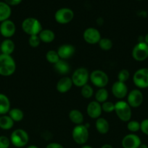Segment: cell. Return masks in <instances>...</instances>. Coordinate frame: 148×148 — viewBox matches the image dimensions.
Returning a JSON list of instances; mask_svg holds the SVG:
<instances>
[{
    "instance_id": "25",
    "label": "cell",
    "mask_w": 148,
    "mask_h": 148,
    "mask_svg": "<svg viewBox=\"0 0 148 148\" xmlns=\"http://www.w3.org/2000/svg\"><path fill=\"white\" fill-rule=\"evenodd\" d=\"M54 65H55V70L60 75H67L68 73H69L70 70H71V66H70L69 64L65 60L59 59V62H57Z\"/></svg>"
},
{
    "instance_id": "12",
    "label": "cell",
    "mask_w": 148,
    "mask_h": 148,
    "mask_svg": "<svg viewBox=\"0 0 148 148\" xmlns=\"http://www.w3.org/2000/svg\"><path fill=\"white\" fill-rule=\"evenodd\" d=\"M143 100V94L138 89L132 90L127 95V103L131 108H138L140 106Z\"/></svg>"
},
{
    "instance_id": "13",
    "label": "cell",
    "mask_w": 148,
    "mask_h": 148,
    "mask_svg": "<svg viewBox=\"0 0 148 148\" xmlns=\"http://www.w3.org/2000/svg\"><path fill=\"white\" fill-rule=\"evenodd\" d=\"M111 91L113 95L118 99H123L128 95L127 85L124 82L116 81L112 85Z\"/></svg>"
},
{
    "instance_id": "27",
    "label": "cell",
    "mask_w": 148,
    "mask_h": 148,
    "mask_svg": "<svg viewBox=\"0 0 148 148\" xmlns=\"http://www.w3.org/2000/svg\"><path fill=\"white\" fill-rule=\"evenodd\" d=\"M9 116L14 121V122H20V121H22L23 119L24 114H23V111L20 110V108H15L10 110V111H9Z\"/></svg>"
},
{
    "instance_id": "1",
    "label": "cell",
    "mask_w": 148,
    "mask_h": 148,
    "mask_svg": "<svg viewBox=\"0 0 148 148\" xmlns=\"http://www.w3.org/2000/svg\"><path fill=\"white\" fill-rule=\"evenodd\" d=\"M16 70V63L11 55L0 54V75L9 77L12 75Z\"/></svg>"
},
{
    "instance_id": "45",
    "label": "cell",
    "mask_w": 148,
    "mask_h": 148,
    "mask_svg": "<svg viewBox=\"0 0 148 148\" xmlns=\"http://www.w3.org/2000/svg\"><path fill=\"white\" fill-rule=\"evenodd\" d=\"M138 1H141V0H138Z\"/></svg>"
},
{
    "instance_id": "9",
    "label": "cell",
    "mask_w": 148,
    "mask_h": 148,
    "mask_svg": "<svg viewBox=\"0 0 148 148\" xmlns=\"http://www.w3.org/2000/svg\"><path fill=\"white\" fill-rule=\"evenodd\" d=\"M132 57L137 62H142L148 58V45L144 41L139 42L132 50Z\"/></svg>"
},
{
    "instance_id": "35",
    "label": "cell",
    "mask_w": 148,
    "mask_h": 148,
    "mask_svg": "<svg viewBox=\"0 0 148 148\" xmlns=\"http://www.w3.org/2000/svg\"><path fill=\"white\" fill-rule=\"evenodd\" d=\"M28 43L32 48H37L40 45L41 40L39 37V35L36 36H30L29 38Z\"/></svg>"
},
{
    "instance_id": "21",
    "label": "cell",
    "mask_w": 148,
    "mask_h": 148,
    "mask_svg": "<svg viewBox=\"0 0 148 148\" xmlns=\"http://www.w3.org/2000/svg\"><path fill=\"white\" fill-rule=\"evenodd\" d=\"M39 37L40 38L41 42L45 43H49L54 41L55 38V34L52 30L49 29H42L41 31L39 33Z\"/></svg>"
},
{
    "instance_id": "37",
    "label": "cell",
    "mask_w": 148,
    "mask_h": 148,
    "mask_svg": "<svg viewBox=\"0 0 148 148\" xmlns=\"http://www.w3.org/2000/svg\"><path fill=\"white\" fill-rule=\"evenodd\" d=\"M140 130L143 134L148 136V119H144L140 123Z\"/></svg>"
},
{
    "instance_id": "23",
    "label": "cell",
    "mask_w": 148,
    "mask_h": 148,
    "mask_svg": "<svg viewBox=\"0 0 148 148\" xmlns=\"http://www.w3.org/2000/svg\"><path fill=\"white\" fill-rule=\"evenodd\" d=\"M10 110V101L8 97L0 93V115H4Z\"/></svg>"
},
{
    "instance_id": "2",
    "label": "cell",
    "mask_w": 148,
    "mask_h": 148,
    "mask_svg": "<svg viewBox=\"0 0 148 148\" xmlns=\"http://www.w3.org/2000/svg\"><path fill=\"white\" fill-rule=\"evenodd\" d=\"M22 30L28 36L39 35L42 30V25L40 22L34 17H28L25 19L21 25Z\"/></svg>"
},
{
    "instance_id": "43",
    "label": "cell",
    "mask_w": 148,
    "mask_h": 148,
    "mask_svg": "<svg viewBox=\"0 0 148 148\" xmlns=\"http://www.w3.org/2000/svg\"><path fill=\"white\" fill-rule=\"evenodd\" d=\"M27 148H39V147L36 145H30V146H28Z\"/></svg>"
},
{
    "instance_id": "3",
    "label": "cell",
    "mask_w": 148,
    "mask_h": 148,
    "mask_svg": "<svg viewBox=\"0 0 148 148\" xmlns=\"http://www.w3.org/2000/svg\"><path fill=\"white\" fill-rule=\"evenodd\" d=\"M115 112L120 121L128 122L131 119V107L126 101H119L115 103Z\"/></svg>"
},
{
    "instance_id": "7",
    "label": "cell",
    "mask_w": 148,
    "mask_h": 148,
    "mask_svg": "<svg viewBox=\"0 0 148 148\" xmlns=\"http://www.w3.org/2000/svg\"><path fill=\"white\" fill-rule=\"evenodd\" d=\"M89 79L93 85L98 88H104L109 82V77L103 71L97 69L91 72Z\"/></svg>"
},
{
    "instance_id": "38",
    "label": "cell",
    "mask_w": 148,
    "mask_h": 148,
    "mask_svg": "<svg viewBox=\"0 0 148 148\" xmlns=\"http://www.w3.org/2000/svg\"><path fill=\"white\" fill-rule=\"evenodd\" d=\"M4 1L6 4H8L9 6H15L20 4L23 0H4Z\"/></svg>"
},
{
    "instance_id": "40",
    "label": "cell",
    "mask_w": 148,
    "mask_h": 148,
    "mask_svg": "<svg viewBox=\"0 0 148 148\" xmlns=\"http://www.w3.org/2000/svg\"><path fill=\"white\" fill-rule=\"evenodd\" d=\"M101 148H113V146L111 145H109V144H105L104 145H102L101 147Z\"/></svg>"
},
{
    "instance_id": "30",
    "label": "cell",
    "mask_w": 148,
    "mask_h": 148,
    "mask_svg": "<svg viewBox=\"0 0 148 148\" xmlns=\"http://www.w3.org/2000/svg\"><path fill=\"white\" fill-rule=\"evenodd\" d=\"M99 46L100 49L103 51H109L113 47V41L108 38H102L99 42Z\"/></svg>"
},
{
    "instance_id": "11",
    "label": "cell",
    "mask_w": 148,
    "mask_h": 148,
    "mask_svg": "<svg viewBox=\"0 0 148 148\" xmlns=\"http://www.w3.org/2000/svg\"><path fill=\"white\" fill-rule=\"evenodd\" d=\"M83 38L89 44H97L100 42L101 34L95 27H88L83 33Z\"/></svg>"
},
{
    "instance_id": "36",
    "label": "cell",
    "mask_w": 148,
    "mask_h": 148,
    "mask_svg": "<svg viewBox=\"0 0 148 148\" xmlns=\"http://www.w3.org/2000/svg\"><path fill=\"white\" fill-rule=\"evenodd\" d=\"M10 140L6 136H0V148H9Z\"/></svg>"
},
{
    "instance_id": "22",
    "label": "cell",
    "mask_w": 148,
    "mask_h": 148,
    "mask_svg": "<svg viewBox=\"0 0 148 148\" xmlns=\"http://www.w3.org/2000/svg\"><path fill=\"white\" fill-rule=\"evenodd\" d=\"M15 43L9 38L3 40L2 43H1V46H0L2 53L7 55H11L15 51Z\"/></svg>"
},
{
    "instance_id": "18",
    "label": "cell",
    "mask_w": 148,
    "mask_h": 148,
    "mask_svg": "<svg viewBox=\"0 0 148 148\" xmlns=\"http://www.w3.org/2000/svg\"><path fill=\"white\" fill-rule=\"evenodd\" d=\"M73 85V84L71 77L65 76L62 77L58 80L56 85V88L57 90L59 93H66L71 89Z\"/></svg>"
},
{
    "instance_id": "5",
    "label": "cell",
    "mask_w": 148,
    "mask_h": 148,
    "mask_svg": "<svg viewBox=\"0 0 148 148\" xmlns=\"http://www.w3.org/2000/svg\"><path fill=\"white\" fill-rule=\"evenodd\" d=\"M28 134L22 129L14 130L10 135V142L16 147H25L28 143Z\"/></svg>"
},
{
    "instance_id": "33",
    "label": "cell",
    "mask_w": 148,
    "mask_h": 148,
    "mask_svg": "<svg viewBox=\"0 0 148 148\" xmlns=\"http://www.w3.org/2000/svg\"><path fill=\"white\" fill-rule=\"evenodd\" d=\"M127 129L131 132H136L140 130V123L136 121H128Z\"/></svg>"
},
{
    "instance_id": "39",
    "label": "cell",
    "mask_w": 148,
    "mask_h": 148,
    "mask_svg": "<svg viewBox=\"0 0 148 148\" xmlns=\"http://www.w3.org/2000/svg\"><path fill=\"white\" fill-rule=\"evenodd\" d=\"M46 148H64V147L59 143H51L46 145Z\"/></svg>"
},
{
    "instance_id": "16",
    "label": "cell",
    "mask_w": 148,
    "mask_h": 148,
    "mask_svg": "<svg viewBox=\"0 0 148 148\" xmlns=\"http://www.w3.org/2000/svg\"><path fill=\"white\" fill-rule=\"evenodd\" d=\"M86 112L90 118L97 119L100 118L102 112L101 103L97 102L96 101H91L87 106Z\"/></svg>"
},
{
    "instance_id": "29",
    "label": "cell",
    "mask_w": 148,
    "mask_h": 148,
    "mask_svg": "<svg viewBox=\"0 0 148 148\" xmlns=\"http://www.w3.org/2000/svg\"><path fill=\"white\" fill-rule=\"evenodd\" d=\"M46 59L48 62H49L50 64H55L60 59L57 51L55 50L48 51L46 53Z\"/></svg>"
},
{
    "instance_id": "42",
    "label": "cell",
    "mask_w": 148,
    "mask_h": 148,
    "mask_svg": "<svg viewBox=\"0 0 148 148\" xmlns=\"http://www.w3.org/2000/svg\"><path fill=\"white\" fill-rule=\"evenodd\" d=\"M138 148H148V146L146 145H145V144H141V145L139 146Z\"/></svg>"
},
{
    "instance_id": "20",
    "label": "cell",
    "mask_w": 148,
    "mask_h": 148,
    "mask_svg": "<svg viewBox=\"0 0 148 148\" xmlns=\"http://www.w3.org/2000/svg\"><path fill=\"white\" fill-rule=\"evenodd\" d=\"M68 118L70 121L75 125L82 124L84 121V115L78 109H73L68 114Z\"/></svg>"
},
{
    "instance_id": "6",
    "label": "cell",
    "mask_w": 148,
    "mask_h": 148,
    "mask_svg": "<svg viewBox=\"0 0 148 148\" xmlns=\"http://www.w3.org/2000/svg\"><path fill=\"white\" fill-rule=\"evenodd\" d=\"M89 130L86 125H76L72 131V137L73 141L78 145H84L88 141Z\"/></svg>"
},
{
    "instance_id": "26",
    "label": "cell",
    "mask_w": 148,
    "mask_h": 148,
    "mask_svg": "<svg viewBox=\"0 0 148 148\" xmlns=\"http://www.w3.org/2000/svg\"><path fill=\"white\" fill-rule=\"evenodd\" d=\"M14 126V121L10 116L3 115L0 116V128L4 130H9Z\"/></svg>"
},
{
    "instance_id": "44",
    "label": "cell",
    "mask_w": 148,
    "mask_h": 148,
    "mask_svg": "<svg viewBox=\"0 0 148 148\" xmlns=\"http://www.w3.org/2000/svg\"><path fill=\"white\" fill-rule=\"evenodd\" d=\"M81 148H93V147H91V146H89V145H84Z\"/></svg>"
},
{
    "instance_id": "10",
    "label": "cell",
    "mask_w": 148,
    "mask_h": 148,
    "mask_svg": "<svg viewBox=\"0 0 148 148\" xmlns=\"http://www.w3.org/2000/svg\"><path fill=\"white\" fill-rule=\"evenodd\" d=\"M74 17V12L69 8L59 9L55 14V20L59 24L65 25L71 23Z\"/></svg>"
},
{
    "instance_id": "32",
    "label": "cell",
    "mask_w": 148,
    "mask_h": 148,
    "mask_svg": "<svg viewBox=\"0 0 148 148\" xmlns=\"http://www.w3.org/2000/svg\"><path fill=\"white\" fill-rule=\"evenodd\" d=\"M129 77H130V73H129V70L126 69H121L118 75V81L125 83L129 79Z\"/></svg>"
},
{
    "instance_id": "15",
    "label": "cell",
    "mask_w": 148,
    "mask_h": 148,
    "mask_svg": "<svg viewBox=\"0 0 148 148\" xmlns=\"http://www.w3.org/2000/svg\"><path fill=\"white\" fill-rule=\"evenodd\" d=\"M142 144L140 138L135 134H129L122 140L123 148H138Z\"/></svg>"
},
{
    "instance_id": "41",
    "label": "cell",
    "mask_w": 148,
    "mask_h": 148,
    "mask_svg": "<svg viewBox=\"0 0 148 148\" xmlns=\"http://www.w3.org/2000/svg\"><path fill=\"white\" fill-rule=\"evenodd\" d=\"M145 43H146L148 45V33L146 35V36H145Z\"/></svg>"
},
{
    "instance_id": "19",
    "label": "cell",
    "mask_w": 148,
    "mask_h": 148,
    "mask_svg": "<svg viewBox=\"0 0 148 148\" xmlns=\"http://www.w3.org/2000/svg\"><path fill=\"white\" fill-rule=\"evenodd\" d=\"M96 130H97L100 134H107L110 130V124L108 121L104 118H99L96 120L95 122Z\"/></svg>"
},
{
    "instance_id": "4",
    "label": "cell",
    "mask_w": 148,
    "mask_h": 148,
    "mask_svg": "<svg viewBox=\"0 0 148 148\" xmlns=\"http://www.w3.org/2000/svg\"><path fill=\"white\" fill-rule=\"evenodd\" d=\"M89 72L84 67H79L73 73L71 79L73 84L77 88H82L86 85L89 79Z\"/></svg>"
},
{
    "instance_id": "31",
    "label": "cell",
    "mask_w": 148,
    "mask_h": 148,
    "mask_svg": "<svg viewBox=\"0 0 148 148\" xmlns=\"http://www.w3.org/2000/svg\"><path fill=\"white\" fill-rule=\"evenodd\" d=\"M81 95L84 98L89 99L90 98H91L93 94H94V90H93V88H91V86H90L89 85L86 84V85H85L84 86H83L81 88Z\"/></svg>"
},
{
    "instance_id": "14",
    "label": "cell",
    "mask_w": 148,
    "mask_h": 148,
    "mask_svg": "<svg viewBox=\"0 0 148 148\" xmlns=\"http://www.w3.org/2000/svg\"><path fill=\"white\" fill-rule=\"evenodd\" d=\"M16 31V26L12 20H7L0 25V34L4 38L12 37Z\"/></svg>"
},
{
    "instance_id": "28",
    "label": "cell",
    "mask_w": 148,
    "mask_h": 148,
    "mask_svg": "<svg viewBox=\"0 0 148 148\" xmlns=\"http://www.w3.org/2000/svg\"><path fill=\"white\" fill-rule=\"evenodd\" d=\"M108 96V91L105 88H99L95 93V101L100 103H103L107 101Z\"/></svg>"
},
{
    "instance_id": "34",
    "label": "cell",
    "mask_w": 148,
    "mask_h": 148,
    "mask_svg": "<svg viewBox=\"0 0 148 148\" xmlns=\"http://www.w3.org/2000/svg\"><path fill=\"white\" fill-rule=\"evenodd\" d=\"M102 110L105 113H111L115 111V104L110 101H105L101 104Z\"/></svg>"
},
{
    "instance_id": "17",
    "label": "cell",
    "mask_w": 148,
    "mask_h": 148,
    "mask_svg": "<svg viewBox=\"0 0 148 148\" xmlns=\"http://www.w3.org/2000/svg\"><path fill=\"white\" fill-rule=\"evenodd\" d=\"M75 47L71 44L61 45L57 51L59 59L62 60H66L72 57L75 53Z\"/></svg>"
},
{
    "instance_id": "8",
    "label": "cell",
    "mask_w": 148,
    "mask_h": 148,
    "mask_svg": "<svg viewBox=\"0 0 148 148\" xmlns=\"http://www.w3.org/2000/svg\"><path fill=\"white\" fill-rule=\"evenodd\" d=\"M133 82L138 88H148V68H141L136 71L133 74Z\"/></svg>"
},
{
    "instance_id": "24",
    "label": "cell",
    "mask_w": 148,
    "mask_h": 148,
    "mask_svg": "<svg viewBox=\"0 0 148 148\" xmlns=\"http://www.w3.org/2000/svg\"><path fill=\"white\" fill-rule=\"evenodd\" d=\"M12 13L10 6L5 2L0 1V22H4L8 20Z\"/></svg>"
}]
</instances>
